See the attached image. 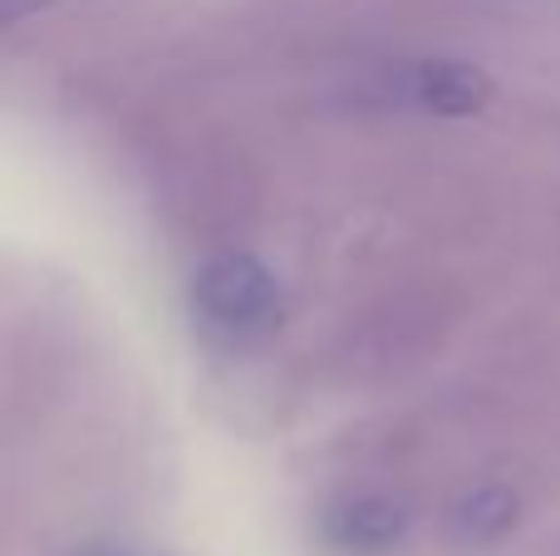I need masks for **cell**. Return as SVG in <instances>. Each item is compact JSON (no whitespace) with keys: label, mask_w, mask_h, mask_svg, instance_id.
I'll list each match as a JSON object with an SVG mask.
<instances>
[{"label":"cell","mask_w":560,"mask_h":556,"mask_svg":"<svg viewBox=\"0 0 560 556\" xmlns=\"http://www.w3.org/2000/svg\"><path fill=\"white\" fill-rule=\"evenodd\" d=\"M192 315L207 335L226 345L261 340L280 321V286L256 256L246 252H217L192 271Z\"/></svg>","instance_id":"6da1fadb"},{"label":"cell","mask_w":560,"mask_h":556,"mask_svg":"<svg viewBox=\"0 0 560 556\" xmlns=\"http://www.w3.org/2000/svg\"><path fill=\"white\" fill-rule=\"evenodd\" d=\"M404 89L423 114H438V118H467L492 99V79L472 65H457V59H423L404 74Z\"/></svg>","instance_id":"7a4b0ae2"},{"label":"cell","mask_w":560,"mask_h":556,"mask_svg":"<svg viewBox=\"0 0 560 556\" xmlns=\"http://www.w3.org/2000/svg\"><path fill=\"white\" fill-rule=\"evenodd\" d=\"M404 532H408V512L388 498L339 502V508L325 518L329 547H339L349 556H384L404 542Z\"/></svg>","instance_id":"3957f363"},{"label":"cell","mask_w":560,"mask_h":556,"mask_svg":"<svg viewBox=\"0 0 560 556\" xmlns=\"http://www.w3.org/2000/svg\"><path fill=\"white\" fill-rule=\"evenodd\" d=\"M516 522V493L506 488H477L453 508V537L467 547H487V542L506 537Z\"/></svg>","instance_id":"277c9868"},{"label":"cell","mask_w":560,"mask_h":556,"mask_svg":"<svg viewBox=\"0 0 560 556\" xmlns=\"http://www.w3.org/2000/svg\"><path fill=\"white\" fill-rule=\"evenodd\" d=\"M79 556H124V552H79Z\"/></svg>","instance_id":"5b68a950"}]
</instances>
